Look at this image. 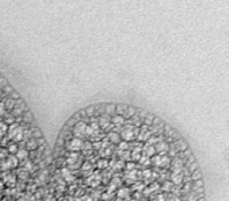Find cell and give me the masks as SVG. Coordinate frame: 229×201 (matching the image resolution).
I'll return each instance as SVG.
<instances>
[{
    "instance_id": "obj_13",
    "label": "cell",
    "mask_w": 229,
    "mask_h": 201,
    "mask_svg": "<svg viewBox=\"0 0 229 201\" xmlns=\"http://www.w3.org/2000/svg\"><path fill=\"white\" fill-rule=\"evenodd\" d=\"M111 120H112V122H114L116 126H120V125H123L124 124L123 116H114Z\"/></svg>"
},
{
    "instance_id": "obj_27",
    "label": "cell",
    "mask_w": 229,
    "mask_h": 201,
    "mask_svg": "<svg viewBox=\"0 0 229 201\" xmlns=\"http://www.w3.org/2000/svg\"><path fill=\"white\" fill-rule=\"evenodd\" d=\"M27 145H28V148L31 149V150H33V149H35V148H36V146H37V145H36V142H35L34 140L29 141V142H28Z\"/></svg>"
},
{
    "instance_id": "obj_30",
    "label": "cell",
    "mask_w": 229,
    "mask_h": 201,
    "mask_svg": "<svg viewBox=\"0 0 229 201\" xmlns=\"http://www.w3.org/2000/svg\"><path fill=\"white\" fill-rule=\"evenodd\" d=\"M26 120H27V122H31V114L29 113V112H27V116H26Z\"/></svg>"
},
{
    "instance_id": "obj_18",
    "label": "cell",
    "mask_w": 229,
    "mask_h": 201,
    "mask_svg": "<svg viewBox=\"0 0 229 201\" xmlns=\"http://www.w3.org/2000/svg\"><path fill=\"white\" fill-rule=\"evenodd\" d=\"M116 108H117V109H116V112L118 113V116H122V113H124L125 110H126V106H125V105H122V104L117 105Z\"/></svg>"
},
{
    "instance_id": "obj_3",
    "label": "cell",
    "mask_w": 229,
    "mask_h": 201,
    "mask_svg": "<svg viewBox=\"0 0 229 201\" xmlns=\"http://www.w3.org/2000/svg\"><path fill=\"white\" fill-rule=\"evenodd\" d=\"M133 138H134V132H133L132 126L125 127L123 131H122V133H120V139H123L125 142L133 140Z\"/></svg>"
},
{
    "instance_id": "obj_21",
    "label": "cell",
    "mask_w": 229,
    "mask_h": 201,
    "mask_svg": "<svg viewBox=\"0 0 229 201\" xmlns=\"http://www.w3.org/2000/svg\"><path fill=\"white\" fill-rule=\"evenodd\" d=\"M127 195H129V190H126V188L119 190V192H118V197L119 198H126Z\"/></svg>"
},
{
    "instance_id": "obj_34",
    "label": "cell",
    "mask_w": 229,
    "mask_h": 201,
    "mask_svg": "<svg viewBox=\"0 0 229 201\" xmlns=\"http://www.w3.org/2000/svg\"><path fill=\"white\" fill-rule=\"evenodd\" d=\"M0 83H1V85H4V86H6V80H5V79H0Z\"/></svg>"
},
{
    "instance_id": "obj_10",
    "label": "cell",
    "mask_w": 229,
    "mask_h": 201,
    "mask_svg": "<svg viewBox=\"0 0 229 201\" xmlns=\"http://www.w3.org/2000/svg\"><path fill=\"white\" fill-rule=\"evenodd\" d=\"M27 156H28V151H27L26 149H19L18 151H16V156L15 157L22 161V159L27 158Z\"/></svg>"
},
{
    "instance_id": "obj_29",
    "label": "cell",
    "mask_w": 229,
    "mask_h": 201,
    "mask_svg": "<svg viewBox=\"0 0 229 201\" xmlns=\"http://www.w3.org/2000/svg\"><path fill=\"white\" fill-rule=\"evenodd\" d=\"M127 146H129V145H127V142H125V141H124V142H119V148L120 149H124V150H125V149H127Z\"/></svg>"
},
{
    "instance_id": "obj_19",
    "label": "cell",
    "mask_w": 229,
    "mask_h": 201,
    "mask_svg": "<svg viewBox=\"0 0 229 201\" xmlns=\"http://www.w3.org/2000/svg\"><path fill=\"white\" fill-rule=\"evenodd\" d=\"M23 138V132H22V130L19 127V130H18V132H16V134H15V136L13 138L14 140L15 141H20L21 139Z\"/></svg>"
},
{
    "instance_id": "obj_35",
    "label": "cell",
    "mask_w": 229,
    "mask_h": 201,
    "mask_svg": "<svg viewBox=\"0 0 229 201\" xmlns=\"http://www.w3.org/2000/svg\"><path fill=\"white\" fill-rule=\"evenodd\" d=\"M150 174H152V172H150V171H148V170H147V171H145V177H149Z\"/></svg>"
},
{
    "instance_id": "obj_11",
    "label": "cell",
    "mask_w": 229,
    "mask_h": 201,
    "mask_svg": "<svg viewBox=\"0 0 229 201\" xmlns=\"http://www.w3.org/2000/svg\"><path fill=\"white\" fill-rule=\"evenodd\" d=\"M7 168H15V166L18 165V158L16 157H8V159H7Z\"/></svg>"
},
{
    "instance_id": "obj_22",
    "label": "cell",
    "mask_w": 229,
    "mask_h": 201,
    "mask_svg": "<svg viewBox=\"0 0 229 201\" xmlns=\"http://www.w3.org/2000/svg\"><path fill=\"white\" fill-rule=\"evenodd\" d=\"M132 158L133 159H139L140 158V149L137 148L132 151Z\"/></svg>"
},
{
    "instance_id": "obj_12",
    "label": "cell",
    "mask_w": 229,
    "mask_h": 201,
    "mask_svg": "<svg viewBox=\"0 0 229 201\" xmlns=\"http://www.w3.org/2000/svg\"><path fill=\"white\" fill-rule=\"evenodd\" d=\"M109 138H110L111 142H114V143H118L120 141V135L118 133H114V132H111L109 134Z\"/></svg>"
},
{
    "instance_id": "obj_33",
    "label": "cell",
    "mask_w": 229,
    "mask_h": 201,
    "mask_svg": "<svg viewBox=\"0 0 229 201\" xmlns=\"http://www.w3.org/2000/svg\"><path fill=\"white\" fill-rule=\"evenodd\" d=\"M196 186H203V183H201V180H198V182H196Z\"/></svg>"
},
{
    "instance_id": "obj_7",
    "label": "cell",
    "mask_w": 229,
    "mask_h": 201,
    "mask_svg": "<svg viewBox=\"0 0 229 201\" xmlns=\"http://www.w3.org/2000/svg\"><path fill=\"white\" fill-rule=\"evenodd\" d=\"M171 180H172V183L176 184V185L182 183V180H183V175L181 174V171H175V172L171 175Z\"/></svg>"
},
{
    "instance_id": "obj_1",
    "label": "cell",
    "mask_w": 229,
    "mask_h": 201,
    "mask_svg": "<svg viewBox=\"0 0 229 201\" xmlns=\"http://www.w3.org/2000/svg\"><path fill=\"white\" fill-rule=\"evenodd\" d=\"M86 128H87V125L85 124V122H77L75 125H74V128H73V135L77 138V139H82V138H85V135H86Z\"/></svg>"
},
{
    "instance_id": "obj_17",
    "label": "cell",
    "mask_w": 229,
    "mask_h": 201,
    "mask_svg": "<svg viewBox=\"0 0 229 201\" xmlns=\"http://www.w3.org/2000/svg\"><path fill=\"white\" fill-rule=\"evenodd\" d=\"M88 183H89V185H91V186H96V185H98V183H100V177L97 176L96 179H95V177L93 176L91 178H89L88 179Z\"/></svg>"
},
{
    "instance_id": "obj_2",
    "label": "cell",
    "mask_w": 229,
    "mask_h": 201,
    "mask_svg": "<svg viewBox=\"0 0 229 201\" xmlns=\"http://www.w3.org/2000/svg\"><path fill=\"white\" fill-rule=\"evenodd\" d=\"M152 162H153V164H155L156 166L164 168V166L169 165L170 159H169V157H168L167 155H164V154H159V155H156V156L153 157Z\"/></svg>"
},
{
    "instance_id": "obj_28",
    "label": "cell",
    "mask_w": 229,
    "mask_h": 201,
    "mask_svg": "<svg viewBox=\"0 0 229 201\" xmlns=\"http://www.w3.org/2000/svg\"><path fill=\"white\" fill-rule=\"evenodd\" d=\"M199 178H200V174H199V171H197V170L193 171V172H192V179L197 182V179H199Z\"/></svg>"
},
{
    "instance_id": "obj_25",
    "label": "cell",
    "mask_w": 229,
    "mask_h": 201,
    "mask_svg": "<svg viewBox=\"0 0 229 201\" xmlns=\"http://www.w3.org/2000/svg\"><path fill=\"white\" fill-rule=\"evenodd\" d=\"M95 112V108L94 106H89L88 109H86V113L88 114V116H93Z\"/></svg>"
},
{
    "instance_id": "obj_23",
    "label": "cell",
    "mask_w": 229,
    "mask_h": 201,
    "mask_svg": "<svg viewBox=\"0 0 229 201\" xmlns=\"http://www.w3.org/2000/svg\"><path fill=\"white\" fill-rule=\"evenodd\" d=\"M98 168L100 169H106V166H108V161L106 159H101L100 162H98Z\"/></svg>"
},
{
    "instance_id": "obj_14",
    "label": "cell",
    "mask_w": 229,
    "mask_h": 201,
    "mask_svg": "<svg viewBox=\"0 0 229 201\" xmlns=\"http://www.w3.org/2000/svg\"><path fill=\"white\" fill-rule=\"evenodd\" d=\"M106 109H104V111H106L108 114H110V116L116 111V105H114V104H108V105H106Z\"/></svg>"
},
{
    "instance_id": "obj_36",
    "label": "cell",
    "mask_w": 229,
    "mask_h": 201,
    "mask_svg": "<svg viewBox=\"0 0 229 201\" xmlns=\"http://www.w3.org/2000/svg\"><path fill=\"white\" fill-rule=\"evenodd\" d=\"M127 168H129V169H134V164H133V163H129Z\"/></svg>"
},
{
    "instance_id": "obj_8",
    "label": "cell",
    "mask_w": 229,
    "mask_h": 201,
    "mask_svg": "<svg viewBox=\"0 0 229 201\" xmlns=\"http://www.w3.org/2000/svg\"><path fill=\"white\" fill-rule=\"evenodd\" d=\"M154 148H155V151L162 154V153L168 150V146L166 142H159V143H156V146H154Z\"/></svg>"
},
{
    "instance_id": "obj_37",
    "label": "cell",
    "mask_w": 229,
    "mask_h": 201,
    "mask_svg": "<svg viewBox=\"0 0 229 201\" xmlns=\"http://www.w3.org/2000/svg\"><path fill=\"white\" fill-rule=\"evenodd\" d=\"M6 91H7V93H10V91H13V89L9 87H6Z\"/></svg>"
},
{
    "instance_id": "obj_20",
    "label": "cell",
    "mask_w": 229,
    "mask_h": 201,
    "mask_svg": "<svg viewBox=\"0 0 229 201\" xmlns=\"http://www.w3.org/2000/svg\"><path fill=\"white\" fill-rule=\"evenodd\" d=\"M125 111H126V113L124 114V116H125L126 118H130L131 116H133V114L135 113V110H134V108H127Z\"/></svg>"
},
{
    "instance_id": "obj_26",
    "label": "cell",
    "mask_w": 229,
    "mask_h": 201,
    "mask_svg": "<svg viewBox=\"0 0 229 201\" xmlns=\"http://www.w3.org/2000/svg\"><path fill=\"white\" fill-rule=\"evenodd\" d=\"M8 150H9V153H15L16 154V151H18V148H16V145H9V147H8Z\"/></svg>"
},
{
    "instance_id": "obj_5",
    "label": "cell",
    "mask_w": 229,
    "mask_h": 201,
    "mask_svg": "<svg viewBox=\"0 0 229 201\" xmlns=\"http://www.w3.org/2000/svg\"><path fill=\"white\" fill-rule=\"evenodd\" d=\"M142 151H143V155L145 156H147V157H150V156H154L155 155V148H154V146L153 145H146V146H143V149H142Z\"/></svg>"
},
{
    "instance_id": "obj_4",
    "label": "cell",
    "mask_w": 229,
    "mask_h": 201,
    "mask_svg": "<svg viewBox=\"0 0 229 201\" xmlns=\"http://www.w3.org/2000/svg\"><path fill=\"white\" fill-rule=\"evenodd\" d=\"M82 146H83V142L82 140H80V139H73V140H71V142L68 143V149L72 150V151H77V150H80V149H82Z\"/></svg>"
},
{
    "instance_id": "obj_15",
    "label": "cell",
    "mask_w": 229,
    "mask_h": 201,
    "mask_svg": "<svg viewBox=\"0 0 229 201\" xmlns=\"http://www.w3.org/2000/svg\"><path fill=\"white\" fill-rule=\"evenodd\" d=\"M8 131V126L5 124V122H0V136H2L4 134H6Z\"/></svg>"
},
{
    "instance_id": "obj_9",
    "label": "cell",
    "mask_w": 229,
    "mask_h": 201,
    "mask_svg": "<svg viewBox=\"0 0 229 201\" xmlns=\"http://www.w3.org/2000/svg\"><path fill=\"white\" fill-rule=\"evenodd\" d=\"M19 130V126L18 125H15V124H13V125H10L8 127V134H9V138H14L15 136V134H16V132H18Z\"/></svg>"
},
{
    "instance_id": "obj_24",
    "label": "cell",
    "mask_w": 229,
    "mask_h": 201,
    "mask_svg": "<svg viewBox=\"0 0 229 201\" xmlns=\"http://www.w3.org/2000/svg\"><path fill=\"white\" fill-rule=\"evenodd\" d=\"M139 161H140L141 163H143L145 165H147V164H149V157H147V156H140V158H139Z\"/></svg>"
},
{
    "instance_id": "obj_16",
    "label": "cell",
    "mask_w": 229,
    "mask_h": 201,
    "mask_svg": "<svg viewBox=\"0 0 229 201\" xmlns=\"http://www.w3.org/2000/svg\"><path fill=\"white\" fill-rule=\"evenodd\" d=\"M77 159H78V154L77 153H72L68 158H67V162L70 163V164H74L75 162H77Z\"/></svg>"
},
{
    "instance_id": "obj_31",
    "label": "cell",
    "mask_w": 229,
    "mask_h": 201,
    "mask_svg": "<svg viewBox=\"0 0 229 201\" xmlns=\"http://www.w3.org/2000/svg\"><path fill=\"white\" fill-rule=\"evenodd\" d=\"M4 112H5V105L0 104V114H2Z\"/></svg>"
},
{
    "instance_id": "obj_32",
    "label": "cell",
    "mask_w": 229,
    "mask_h": 201,
    "mask_svg": "<svg viewBox=\"0 0 229 201\" xmlns=\"http://www.w3.org/2000/svg\"><path fill=\"white\" fill-rule=\"evenodd\" d=\"M196 169H197V163H192V166H191V172L196 171Z\"/></svg>"
},
{
    "instance_id": "obj_6",
    "label": "cell",
    "mask_w": 229,
    "mask_h": 201,
    "mask_svg": "<svg viewBox=\"0 0 229 201\" xmlns=\"http://www.w3.org/2000/svg\"><path fill=\"white\" fill-rule=\"evenodd\" d=\"M62 177H64V179H65L67 183H71V182L74 180V176L72 175V172H71L68 169H66V168H64L62 170Z\"/></svg>"
}]
</instances>
